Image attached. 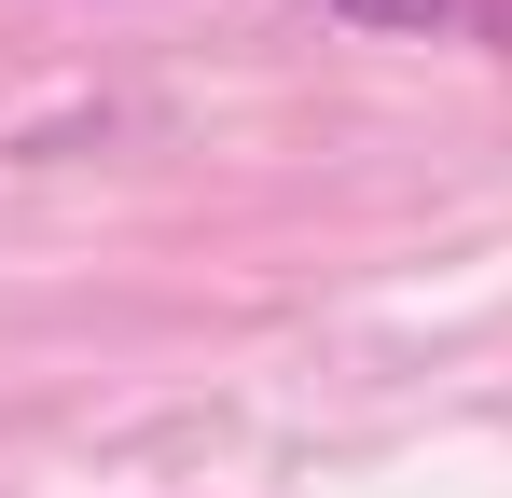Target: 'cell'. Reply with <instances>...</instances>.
Wrapping results in <instances>:
<instances>
[{"label":"cell","mask_w":512,"mask_h":498,"mask_svg":"<svg viewBox=\"0 0 512 498\" xmlns=\"http://www.w3.org/2000/svg\"><path fill=\"white\" fill-rule=\"evenodd\" d=\"M319 14H346V28H374V42H429V28H471L485 0H319Z\"/></svg>","instance_id":"1"}]
</instances>
